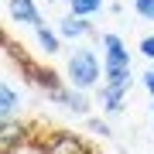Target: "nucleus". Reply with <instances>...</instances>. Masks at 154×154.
<instances>
[{
    "mask_svg": "<svg viewBox=\"0 0 154 154\" xmlns=\"http://www.w3.org/2000/svg\"><path fill=\"white\" fill-rule=\"evenodd\" d=\"M65 79L69 86L75 89H93L99 79H103V62L93 48H79L69 55V65H65Z\"/></svg>",
    "mask_w": 154,
    "mask_h": 154,
    "instance_id": "f257e3e1",
    "label": "nucleus"
},
{
    "mask_svg": "<svg viewBox=\"0 0 154 154\" xmlns=\"http://www.w3.org/2000/svg\"><path fill=\"white\" fill-rule=\"evenodd\" d=\"M34 147H38V154H93L89 144L72 130H48L38 137Z\"/></svg>",
    "mask_w": 154,
    "mask_h": 154,
    "instance_id": "f03ea898",
    "label": "nucleus"
},
{
    "mask_svg": "<svg viewBox=\"0 0 154 154\" xmlns=\"http://www.w3.org/2000/svg\"><path fill=\"white\" fill-rule=\"evenodd\" d=\"M28 127H24L21 120H14V116H4V123H0V154H11L17 151L24 140H28Z\"/></svg>",
    "mask_w": 154,
    "mask_h": 154,
    "instance_id": "7ed1b4c3",
    "label": "nucleus"
},
{
    "mask_svg": "<svg viewBox=\"0 0 154 154\" xmlns=\"http://www.w3.org/2000/svg\"><path fill=\"white\" fill-rule=\"evenodd\" d=\"M7 14H11L14 24H28V28H41V11L38 0H7Z\"/></svg>",
    "mask_w": 154,
    "mask_h": 154,
    "instance_id": "20e7f679",
    "label": "nucleus"
},
{
    "mask_svg": "<svg viewBox=\"0 0 154 154\" xmlns=\"http://www.w3.org/2000/svg\"><path fill=\"white\" fill-rule=\"evenodd\" d=\"M48 99H51V103H58V106H65L69 113H79V116H86V113H89V99L82 96V89H75V86H72V89L62 86L58 93H51Z\"/></svg>",
    "mask_w": 154,
    "mask_h": 154,
    "instance_id": "39448f33",
    "label": "nucleus"
},
{
    "mask_svg": "<svg viewBox=\"0 0 154 154\" xmlns=\"http://www.w3.org/2000/svg\"><path fill=\"white\" fill-rule=\"evenodd\" d=\"M55 31L62 34V38H69V41H72V38H82V34H89V31H93V24H89L86 17H79V14H72V11H69V14L55 24Z\"/></svg>",
    "mask_w": 154,
    "mask_h": 154,
    "instance_id": "423d86ee",
    "label": "nucleus"
},
{
    "mask_svg": "<svg viewBox=\"0 0 154 154\" xmlns=\"http://www.w3.org/2000/svg\"><path fill=\"white\" fill-rule=\"evenodd\" d=\"M130 62H103V79H106V86H130Z\"/></svg>",
    "mask_w": 154,
    "mask_h": 154,
    "instance_id": "0eeeda50",
    "label": "nucleus"
},
{
    "mask_svg": "<svg viewBox=\"0 0 154 154\" xmlns=\"http://www.w3.org/2000/svg\"><path fill=\"white\" fill-rule=\"evenodd\" d=\"M103 48H106V58L103 62H130V51H127V45L120 34H103Z\"/></svg>",
    "mask_w": 154,
    "mask_h": 154,
    "instance_id": "6e6552de",
    "label": "nucleus"
},
{
    "mask_svg": "<svg viewBox=\"0 0 154 154\" xmlns=\"http://www.w3.org/2000/svg\"><path fill=\"white\" fill-rule=\"evenodd\" d=\"M123 86H103V93H99V99H103V110L106 113H120L123 110Z\"/></svg>",
    "mask_w": 154,
    "mask_h": 154,
    "instance_id": "1a4fd4ad",
    "label": "nucleus"
},
{
    "mask_svg": "<svg viewBox=\"0 0 154 154\" xmlns=\"http://www.w3.org/2000/svg\"><path fill=\"white\" fill-rule=\"evenodd\" d=\"M17 106H21V96L11 89V82H4L0 86V116H14Z\"/></svg>",
    "mask_w": 154,
    "mask_h": 154,
    "instance_id": "9d476101",
    "label": "nucleus"
},
{
    "mask_svg": "<svg viewBox=\"0 0 154 154\" xmlns=\"http://www.w3.org/2000/svg\"><path fill=\"white\" fill-rule=\"evenodd\" d=\"M34 31H38V48L45 51V55H55L62 34H58V31H51V28H45V24H41V28H34Z\"/></svg>",
    "mask_w": 154,
    "mask_h": 154,
    "instance_id": "9b49d317",
    "label": "nucleus"
},
{
    "mask_svg": "<svg viewBox=\"0 0 154 154\" xmlns=\"http://www.w3.org/2000/svg\"><path fill=\"white\" fill-rule=\"evenodd\" d=\"M69 11L79 17H96L103 11V0H69Z\"/></svg>",
    "mask_w": 154,
    "mask_h": 154,
    "instance_id": "f8f14e48",
    "label": "nucleus"
},
{
    "mask_svg": "<svg viewBox=\"0 0 154 154\" xmlns=\"http://www.w3.org/2000/svg\"><path fill=\"white\" fill-rule=\"evenodd\" d=\"M134 11L144 21H154V0H134Z\"/></svg>",
    "mask_w": 154,
    "mask_h": 154,
    "instance_id": "ddd939ff",
    "label": "nucleus"
},
{
    "mask_svg": "<svg viewBox=\"0 0 154 154\" xmlns=\"http://www.w3.org/2000/svg\"><path fill=\"white\" fill-rule=\"evenodd\" d=\"M140 55L154 62V34H147V38H140Z\"/></svg>",
    "mask_w": 154,
    "mask_h": 154,
    "instance_id": "4468645a",
    "label": "nucleus"
},
{
    "mask_svg": "<svg viewBox=\"0 0 154 154\" xmlns=\"http://www.w3.org/2000/svg\"><path fill=\"white\" fill-rule=\"evenodd\" d=\"M89 130H93V134H99V137H110V134H113L110 127H106L103 120H96V116H93V120H89Z\"/></svg>",
    "mask_w": 154,
    "mask_h": 154,
    "instance_id": "2eb2a0df",
    "label": "nucleus"
},
{
    "mask_svg": "<svg viewBox=\"0 0 154 154\" xmlns=\"http://www.w3.org/2000/svg\"><path fill=\"white\" fill-rule=\"evenodd\" d=\"M140 82H144V89L154 96V69H147V72H144V79H140Z\"/></svg>",
    "mask_w": 154,
    "mask_h": 154,
    "instance_id": "dca6fc26",
    "label": "nucleus"
},
{
    "mask_svg": "<svg viewBox=\"0 0 154 154\" xmlns=\"http://www.w3.org/2000/svg\"><path fill=\"white\" fill-rule=\"evenodd\" d=\"M151 113H154V103H151Z\"/></svg>",
    "mask_w": 154,
    "mask_h": 154,
    "instance_id": "f3484780",
    "label": "nucleus"
}]
</instances>
